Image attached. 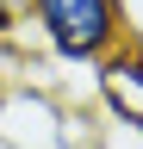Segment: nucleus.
Segmentation results:
<instances>
[{
  "label": "nucleus",
  "instance_id": "obj_1",
  "mask_svg": "<svg viewBox=\"0 0 143 149\" xmlns=\"http://www.w3.org/2000/svg\"><path fill=\"white\" fill-rule=\"evenodd\" d=\"M25 25L68 68H100L118 44H131L124 0H25Z\"/></svg>",
  "mask_w": 143,
  "mask_h": 149
},
{
  "label": "nucleus",
  "instance_id": "obj_2",
  "mask_svg": "<svg viewBox=\"0 0 143 149\" xmlns=\"http://www.w3.org/2000/svg\"><path fill=\"white\" fill-rule=\"evenodd\" d=\"M19 25H25V0H0V44H6Z\"/></svg>",
  "mask_w": 143,
  "mask_h": 149
}]
</instances>
